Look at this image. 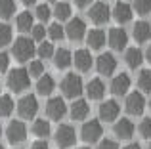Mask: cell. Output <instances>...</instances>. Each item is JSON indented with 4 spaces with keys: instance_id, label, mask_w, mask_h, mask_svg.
Instances as JSON below:
<instances>
[{
    "instance_id": "34",
    "label": "cell",
    "mask_w": 151,
    "mask_h": 149,
    "mask_svg": "<svg viewBox=\"0 0 151 149\" xmlns=\"http://www.w3.org/2000/svg\"><path fill=\"white\" fill-rule=\"evenodd\" d=\"M46 37H48V29H44L42 23H38V25H35L33 29H31V38H33L35 42H44Z\"/></svg>"
},
{
    "instance_id": "35",
    "label": "cell",
    "mask_w": 151,
    "mask_h": 149,
    "mask_svg": "<svg viewBox=\"0 0 151 149\" xmlns=\"http://www.w3.org/2000/svg\"><path fill=\"white\" fill-rule=\"evenodd\" d=\"M48 37L50 40H61L65 37V27H61L59 23H52L48 27Z\"/></svg>"
},
{
    "instance_id": "21",
    "label": "cell",
    "mask_w": 151,
    "mask_h": 149,
    "mask_svg": "<svg viewBox=\"0 0 151 149\" xmlns=\"http://www.w3.org/2000/svg\"><path fill=\"white\" fill-rule=\"evenodd\" d=\"M132 37L136 42H140V44H144V42H147L151 38V25L147 21H136L132 27Z\"/></svg>"
},
{
    "instance_id": "26",
    "label": "cell",
    "mask_w": 151,
    "mask_h": 149,
    "mask_svg": "<svg viewBox=\"0 0 151 149\" xmlns=\"http://www.w3.org/2000/svg\"><path fill=\"white\" fill-rule=\"evenodd\" d=\"M15 27H17L21 33H29L31 29L35 27V15L31 11H21L15 17Z\"/></svg>"
},
{
    "instance_id": "20",
    "label": "cell",
    "mask_w": 151,
    "mask_h": 149,
    "mask_svg": "<svg viewBox=\"0 0 151 149\" xmlns=\"http://www.w3.org/2000/svg\"><path fill=\"white\" fill-rule=\"evenodd\" d=\"M105 40H107V37L101 29H90L86 33V44L92 50H101L105 46Z\"/></svg>"
},
{
    "instance_id": "15",
    "label": "cell",
    "mask_w": 151,
    "mask_h": 149,
    "mask_svg": "<svg viewBox=\"0 0 151 149\" xmlns=\"http://www.w3.org/2000/svg\"><path fill=\"white\" fill-rule=\"evenodd\" d=\"M134 130H136V126H134V122L130 119H117L115 120L113 132L119 140H130L134 136Z\"/></svg>"
},
{
    "instance_id": "40",
    "label": "cell",
    "mask_w": 151,
    "mask_h": 149,
    "mask_svg": "<svg viewBox=\"0 0 151 149\" xmlns=\"http://www.w3.org/2000/svg\"><path fill=\"white\" fill-rule=\"evenodd\" d=\"M8 67H10V56L6 52H0V73L8 71Z\"/></svg>"
},
{
    "instance_id": "50",
    "label": "cell",
    "mask_w": 151,
    "mask_h": 149,
    "mask_svg": "<svg viewBox=\"0 0 151 149\" xmlns=\"http://www.w3.org/2000/svg\"><path fill=\"white\" fill-rule=\"evenodd\" d=\"M78 149H88V147H78Z\"/></svg>"
},
{
    "instance_id": "17",
    "label": "cell",
    "mask_w": 151,
    "mask_h": 149,
    "mask_svg": "<svg viewBox=\"0 0 151 149\" xmlns=\"http://www.w3.org/2000/svg\"><path fill=\"white\" fill-rule=\"evenodd\" d=\"M92 63H94V59H92V54H90V50L81 48V50H77V52L73 54V65H75V67H77L81 73L90 71Z\"/></svg>"
},
{
    "instance_id": "53",
    "label": "cell",
    "mask_w": 151,
    "mask_h": 149,
    "mask_svg": "<svg viewBox=\"0 0 151 149\" xmlns=\"http://www.w3.org/2000/svg\"><path fill=\"white\" fill-rule=\"evenodd\" d=\"M0 88H2V84H0Z\"/></svg>"
},
{
    "instance_id": "49",
    "label": "cell",
    "mask_w": 151,
    "mask_h": 149,
    "mask_svg": "<svg viewBox=\"0 0 151 149\" xmlns=\"http://www.w3.org/2000/svg\"><path fill=\"white\" fill-rule=\"evenodd\" d=\"M0 149H6V147H4V145H0Z\"/></svg>"
},
{
    "instance_id": "18",
    "label": "cell",
    "mask_w": 151,
    "mask_h": 149,
    "mask_svg": "<svg viewBox=\"0 0 151 149\" xmlns=\"http://www.w3.org/2000/svg\"><path fill=\"white\" fill-rule=\"evenodd\" d=\"M69 115L73 120H84L86 117L90 115V105L86 100H81V97H77V100H73V103H71L69 107Z\"/></svg>"
},
{
    "instance_id": "2",
    "label": "cell",
    "mask_w": 151,
    "mask_h": 149,
    "mask_svg": "<svg viewBox=\"0 0 151 149\" xmlns=\"http://www.w3.org/2000/svg\"><path fill=\"white\" fill-rule=\"evenodd\" d=\"M12 54H14V57L17 61H31V57L37 54L35 40H33V38H27V37H19L17 40L14 42Z\"/></svg>"
},
{
    "instance_id": "8",
    "label": "cell",
    "mask_w": 151,
    "mask_h": 149,
    "mask_svg": "<svg viewBox=\"0 0 151 149\" xmlns=\"http://www.w3.org/2000/svg\"><path fill=\"white\" fill-rule=\"evenodd\" d=\"M88 17L90 21H94L96 25H103L109 21L111 17V8L107 6V2H94L88 10Z\"/></svg>"
},
{
    "instance_id": "16",
    "label": "cell",
    "mask_w": 151,
    "mask_h": 149,
    "mask_svg": "<svg viewBox=\"0 0 151 149\" xmlns=\"http://www.w3.org/2000/svg\"><path fill=\"white\" fill-rule=\"evenodd\" d=\"M130 84H132V80H130V77L126 73H119L113 77V80H111V92L115 94V96H126L130 90Z\"/></svg>"
},
{
    "instance_id": "47",
    "label": "cell",
    "mask_w": 151,
    "mask_h": 149,
    "mask_svg": "<svg viewBox=\"0 0 151 149\" xmlns=\"http://www.w3.org/2000/svg\"><path fill=\"white\" fill-rule=\"evenodd\" d=\"M0 134H2V124H0Z\"/></svg>"
},
{
    "instance_id": "5",
    "label": "cell",
    "mask_w": 151,
    "mask_h": 149,
    "mask_svg": "<svg viewBox=\"0 0 151 149\" xmlns=\"http://www.w3.org/2000/svg\"><path fill=\"white\" fill-rule=\"evenodd\" d=\"M17 113L21 119H35L38 113V100L33 94H27L17 101Z\"/></svg>"
},
{
    "instance_id": "12",
    "label": "cell",
    "mask_w": 151,
    "mask_h": 149,
    "mask_svg": "<svg viewBox=\"0 0 151 149\" xmlns=\"http://www.w3.org/2000/svg\"><path fill=\"white\" fill-rule=\"evenodd\" d=\"M98 113H100V120H103V122H115L119 119V113H121V105L115 100H105L100 105Z\"/></svg>"
},
{
    "instance_id": "39",
    "label": "cell",
    "mask_w": 151,
    "mask_h": 149,
    "mask_svg": "<svg viewBox=\"0 0 151 149\" xmlns=\"http://www.w3.org/2000/svg\"><path fill=\"white\" fill-rule=\"evenodd\" d=\"M138 130H140L142 138L145 140H151V117H147V119H144L140 122V126H138Z\"/></svg>"
},
{
    "instance_id": "10",
    "label": "cell",
    "mask_w": 151,
    "mask_h": 149,
    "mask_svg": "<svg viewBox=\"0 0 151 149\" xmlns=\"http://www.w3.org/2000/svg\"><path fill=\"white\" fill-rule=\"evenodd\" d=\"M124 107L130 115H136L140 117L145 109V97L142 92H130L126 94V101H124Z\"/></svg>"
},
{
    "instance_id": "4",
    "label": "cell",
    "mask_w": 151,
    "mask_h": 149,
    "mask_svg": "<svg viewBox=\"0 0 151 149\" xmlns=\"http://www.w3.org/2000/svg\"><path fill=\"white\" fill-rule=\"evenodd\" d=\"M103 136V126H101V120L98 119H90L82 124L81 128V138L84 140L86 143H96L100 142Z\"/></svg>"
},
{
    "instance_id": "31",
    "label": "cell",
    "mask_w": 151,
    "mask_h": 149,
    "mask_svg": "<svg viewBox=\"0 0 151 149\" xmlns=\"http://www.w3.org/2000/svg\"><path fill=\"white\" fill-rule=\"evenodd\" d=\"M12 113H14V100L12 96L4 94L0 96V117H10Z\"/></svg>"
},
{
    "instance_id": "22",
    "label": "cell",
    "mask_w": 151,
    "mask_h": 149,
    "mask_svg": "<svg viewBox=\"0 0 151 149\" xmlns=\"http://www.w3.org/2000/svg\"><path fill=\"white\" fill-rule=\"evenodd\" d=\"M54 65L58 69H67L73 65V52L67 48H59L54 54Z\"/></svg>"
},
{
    "instance_id": "6",
    "label": "cell",
    "mask_w": 151,
    "mask_h": 149,
    "mask_svg": "<svg viewBox=\"0 0 151 149\" xmlns=\"http://www.w3.org/2000/svg\"><path fill=\"white\" fill-rule=\"evenodd\" d=\"M54 140H55V143L63 149L71 147L77 142V132H75V128L71 126V124H59L55 134H54Z\"/></svg>"
},
{
    "instance_id": "13",
    "label": "cell",
    "mask_w": 151,
    "mask_h": 149,
    "mask_svg": "<svg viewBox=\"0 0 151 149\" xmlns=\"http://www.w3.org/2000/svg\"><path fill=\"white\" fill-rule=\"evenodd\" d=\"M67 113V105L63 97H50L46 103V115L50 120H61Z\"/></svg>"
},
{
    "instance_id": "25",
    "label": "cell",
    "mask_w": 151,
    "mask_h": 149,
    "mask_svg": "<svg viewBox=\"0 0 151 149\" xmlns=\"http://www.w3.org/2000/svg\"><path fill=\"white\" fill-rule=\"evenodd\" d=\"M144 52H142L140 48H128L126 50V54H124V61H126V65H128L130 69H138L142 63H144Z\"/></svg>"
},
{
    "instance_id": "23",
    "label": "cell",
    "mask_w": 151,
    "mask_h": 149,
    "mask_svg": "<svg viewBox=\"0 0 151 149\" xmlns=\"http://www.w3.org/2000/svg\"><path fill=\"white\" fill-rule=\"evenodd\" d=\"M86 96L90 100H101L105 96V84H103L101 78H92L86 84Z\"/></svg>"
},
{
    "instance_id": "1",
    "label": "cell",
    "mask_w": 151,
    "mask_h": 149,
    "mask_svg": "<svg viewBox=\"0 0 151 149\" xmlns=\"http://www.w3.org/2000/svg\"><path fill=\"white\" fill-rule=\"evenodd\" d=\"M29 71H27L25 67H15L12 69L10 73H8V88L12 90V92L19 94V92H25L27 88H29Z\"/></svg>"
},
{
    "instance_id": "19",
    "label": "cell",
    "mask_w": 151,
    "mask_h": 149,
    "mask_svg": "<svg viewBox=\"0 0 151 149\" xmlns=\"http://www.w3.org/2000/svg\"><path fill=\"white\" fill-rule=\"evenodd\" d=\"M132 11H134V8L130 6V4L117 2V4H115V8L111 10V17H115V21L122 25V23H128L130 19H132Z\"/></svg>"
},
{
    "instance_id": "43",
    "label": "cell",
    "mask_w": 151,
    "mask_h": 149,
    "mask_svg": "<svg viewBox=\"0 0 151 149\" xmlns=\"http://www.w3.org/2000/svg\"><path fill=\"white\" fill-rule=\"evenodd\" d=\"M75 4H77L78 8H86V6H90V2H92V0H73Z\"/></svg>"
},
{
    "instance_id": "37",
    "label": "cell",
    "mask_w": 151,
    "mask_h": 149,
    "mask_svg": "<svg viewBox=\"0 0 151 149\" xmlns=\"http://www.w3.org/2000/svg\"><path fill=\"white\" fill-rule=\"evenodd\" d=\"M12 42V27L8 23H0V48Z\"/></svg>"
},
{
    "instance_id": "42",
    "label": "cell",
    "mask_w": 151,
    "mask_h": 149,
    "mask_svg": "<svg viewBox=\"0 0 151 149\" xmlns=\"http://www.w3.org/2000/svg\"><path fill=\"white\" fill-rule=\"evenodd\" d=\"M31 149H50V145L46 143V140H37V142L31 145Z\"/></svg>"
},
{
    "instance_id": "46",
    "label": "cell",
    "mask_w": 151,
    "mask_h": 149,
    "mask_svg": "<svg viewBox=\"0 0 151 149\" xmlns=\"http://www.w3.org/2000/svg\"><path fill=\"white\" fill-rule=\"evenodd\" d=\"M21 2H23V4H25V6H33V4H35V2H37V0H21Z\"/></svg>"
},
{
    "instance_id": "45",
    "label": "cell",
    "mask_w": 151,
    "mask_h": 149,
    "mask_svg": "<svg viewBox=\"0 0 151 149\" xmlns=\"http://www.w3.org/2000/svg\"><path fill=\"white\" fill-rule=\"evenodd\" d=\"M122 149H142L138 143H130V145H126V147H122Z\"/></svg>"
},
{
    "instance_id": "51",
    "label": "cell",
    "mask_w": 151,
    "mask_h": 149,
    "mask_svg": "<svg viewBox=\"0 0 151 149\" xmlns=\"http://www.w3.org/2000/svg\"><path fill=\"white\" fill-rule=\"evenodd\" d=\"M149 109H151V100H149Z\"/></svg>"
},
{
    "instance_id": "27",
    "label": "cell",
    "mask_w": 151,
    "mask_h": 149,
    "mask_svg": "<svg viewBox=\"0 0 151 149\" xmlns=\"http://www.w3.org/2000/svg\"><path fill=\"white\" fill-rule=\"evenodd\" d=\"M33 134L37 136V138H48L50 136V132H52V126H50V120H46V119H35V122H33Z\"/></svg>"
},
{
    "instance_id": "24",
    "label": "cell",
    "mask_w": 151,
    "mask_h": 149,
    "mask_svg": "<svg viewBox=\"0 0 151 149\" xmlns=\"http://www.w3.org/2000/svg\"><path fill=\"white\" fill-rule=\"evenodd\" d=\"M55 90V80L54 77L48 73H44L42 77H38V82H37V92L40 96H50L52 92Z\"/></svg>"
},
{
    "instance_id": "36",
    "label": "cell",
    "mask_w": 151,
    "mask_h": 149,
    "mask_svg": "<svg viewBox=\"0 0 151 149\" xmlns=\"http://www.w3.org/2000/svg\"><path fill=\"white\" fill-rule=\"evenodd\" d=\"M35 15H37V19H40L42 23H46V21L52 17V15H54V11H52V8L48 6V4H40V6H37Z\"/></svg>"
},
{
    "instance_id": "30",
    "label": "cell",
    "mask_w": 151,
    "mask_h": 149,
    "mask_svg": "<svg viewBox=\"0 0 151 149\" xmlns=\"http://www.w3.org/2000/svg\"><path fill=\"white\" fill-rule=\"evenodd\" d=\"M138 86L142 92H151V69H142L138 74Z\"/></svg>"
},
{
    "instance_id": "32",
    "label": "cell",
    "mask_w": 151,
    "mask_h": 149,
    "mask_svg": "<svg viewBox=\"0 0 151 149\" xmlns=\"http://www.w3.org/2000/svg\"><path fill=\"white\" fill-rule=\"evenodd\" d=\"M15 14V2L14 0H0V17L10 19Z\"/></svg>"
},
{
    "instance_id": "52",
    "label": "cell",
    "mask_w": 151,
    "mask_h": 149,
    "mask_svg": "<svg viewBox=\"0 0 151 149\" xmlns=\"http://www.w3.org/2000/svg\"><path fill=\"white\" fill-rule=\"evenodd\" d=\"M149 149H151V143H149Z\"/></svg>"
},
{
    "instance_id": "41",
    "label": "cell",
    "mask_w": 151,
    "mask_h": 149,
    "mask_svg": "<svg viewBox=\"0 0 151 149\" xmlns=\"http://www.w3.org/2000/svg\"><path fill=\"white\" fill-rule=\"evenodd\" d=\"M98 149H119L117 145V142H113V140H101L100 142V145H98Z\"/></svg>"
},
{
    "instance_id": "44",
    "label": "cell",
    "mask_w": 151,
    "mask_h": 149,
    "mask_svg": "<svg viewBox=\"0 0 151 149\" xmlns=\"http://www.w3.org/2000/svg\"><path fill=\"white\" fill-rule=\"evenodd\" d=\"M144 57L147 59V63H151V44L147 46V50H145V54H144Z\"/></svg>"
},
{
    "instance_id": "33",
    "label": "cell",
    "mask_w": 151,
    "mask_h": 149,
    "mask_svg": "<svg viewBox=\"0 0 151 149\" xmlns=\"http://www.w3.org/2000/svg\"><path fill=\"white\" fill-rule=\"evenodd\" d=\"M27 71H29L31 77H37V78L42 77L44 74V63H42V59H31Z\"/></svg>"
},
{
    "instance_id": "11",
    "label": "cell",
    "mask_w": 151,
    "mask_h": 149,
    "mask_svg": "<svg viewBox=\"0 0 151 149\" xmlns=\"http://www.w3.org/2000/svg\"><path fill=\"white\" fill-rule=\"evenodd\" d=\"M6 138L10 143H21L27 138V126L23 120H12L6 128Z\"/></svg>"
},
{
    "instance_id": "14",
    "label": "cell",
    "mask_w": 151,
    "mask_h": 149,
    "mask_svg": "<svg viewBox=\"0 0 151 149\" xmlns=\"http://www.w3.org/2000/svg\"><path fill=\"white\" fill-rule=\"evenodd\" d=\"M96 69H98L100 74H103V77H111V74L115 73V69H117V57H115L113 54H109V52L101 54V56L96 59Z\"/></svg>"
},
{
    "instance_id": "29",
    "label": "cell",
    "mask_w": 151,
    "mask_h": 149,
    "mask_svg": "<svg viewBox=\"0 0 151 149\" xmlns=\"http://www.w3.org/2000/svg\"><path fill=\"white\" fill-rule=\"evenodd\" d=\"M54 54H55V48H54V44L48 40H44V42H38V46H37V56L40 57V59H50V57H54Z\"/></svg>"
},
{
    "instance_id": "7",
    "label": "cell",
    "mask_w": 151,
    "mask_h": 149,
    "mask_svg": "<svg viewBox=\"0 0 151 149\" xmlns=\"http://www.w3.org/2000/svg\"><path fill=\"white\" fill-rule=\"evenodd\" d=\"M86 23L82 21L81 17H71L69 23L65 25V37L69 38V40L77 42V40H82V38L86 37Z\"/></svg>"
},
{
    "instance_id": "9",
    "label": "cell",
    "mask_w": 151,
    "mask_h": 149,
    "mask_svg": "<svg viewBox=\"0 0 151 149\" xmlns=\"http://www.w3.org/2000/svg\"><path fill=\"white\" fill-rule=\"evenodd\" d=\"M107 42L113 50L121 52V50H126V44H128V33H126L122 27H113L107 33Z\"/></svg>"
},
{
    "instance_id": "3",
    "label": "cell",
    "mask_w": 151,
    "mask_h": 149,
    "mask_svg": "<svg viewBox=\"0 0 151 149\" xmlns=\"http://www.w3.org/2000/svg\"><path fill=\"white\" fill-rule=\"evenodd\" d=\"M61 92L65 97H71V100H77L78 96L82 94V90H84V84H82V78L78 77V74L75 73H67L65 77H63L61 80Z\"/></svg>"
},
{
    "instance_id": "48",
    "label": "cell",
    "mask_w": 151,
    "mask_h": 149,
    "mask_svg": "<svg viewBox=\"0 0 151 149\" xmlns=\"http://www.w3.org/2000/svg\"><path fill=\"white\" fill-rule=\"evenodd\" d=\"M48 2H58V0H48Z\"/></svg>"
},
{
    "instance_id": "38",
    "label": "cell",
    "mask_w": 151,
    "mask_h": 149,
    "mask_svg": "<svg viewBox=\"0 0 151 149\" xmlns=\"http://www.w3.org/2000/svg\"><path fill=\"white\" fill-rule=\"evenodd\" d=\"M132 8L136 10V14L147 15V14H151V0H134Z\"/></svg>"
},
{
    "instance_id": "28",
    "label": "cell",
    "mask_w": 151,
    "mask_h": 149,
    "mask_svg": "<svg viewBox=\"0 0 151 149\" xmlns=\"http://www.w3.org/2000/svg\"><path fill=\"white\" fill-rule=\"evenodd\" d=\"M71 14H73V8H71L69 2H55L54 15L58 17V21H69Z\"/></svg>"
}]
</instances>
